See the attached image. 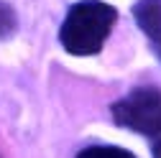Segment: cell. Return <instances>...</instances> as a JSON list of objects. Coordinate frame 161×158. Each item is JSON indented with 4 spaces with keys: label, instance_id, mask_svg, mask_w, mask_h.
I'll return each instance as SVG.
<instances>
[{
    "label": "cell",
    "instance_id": "cell-1",
    "mask_svg": "<svg viewBox=\"0 0 161 158\" xmlns=\"http://www.w3.org/2000/svg\"><path fill=\"white\" fill-rule=\"evenodd\" d=\"M115 8L103 0H79L67 10L59 41L72 56H95L115 26Z\"/></svg>",
    "mask_w": 161,
    "mask_h": 158
},
{
    "label": "cell",
    "instance_id": "cell-2",
    "mask_svg": "<svg viewBox=\"0 0 161 158\" xmlns=\"http://www.w3.org/2000/svg\"><path fill=\"white\" fill-rule=\"evenodd\" d=\"M113 120L118 128L133 130L148 140L151 155L161 158V89L136 87L113 102Z\"/></svg>",
    "mask_w": 161,
    "mask_h": 158
},
{
    "label": "cell",
    "instance_id": "cell-3",
    "mask_svg": "<svg viewBox=\"0 0 161 158\" xmlns=\"http://www.w3.org/2000/svg\"><path fill=\"white\" fill-rule=\"evenodd\" d=\"M133 18L161 61V0H138L133 5Z\"/></svg>",
    "mask_w": 161,
    "mask_h": 158
},
{
    "label": "cell",
    "instance_id": "cell-4",
    "mask_svg": "<svg viewBox=\"0 0 161 158\" xmlns=\"http://www.w3.org/2000/svg\"><path fill=\"white\" fill-rule=\"evenodd\" d=\"M77 158H136V155L118 145H90L85 150H79Z\"/></svg>",
    "mask_w": 161,
    "mask_h": 158
},
{
    "label": "cell",
    "instance_id": "cell-5",
    "mask_svg": "<svg viewBox=\"0 0 161 158\" xmlns=\"http://www.w3.org/2000/svg\"><path fill=\"white\" fill-rule=\"evenodd\" d=\"M15 31H18V15L10 3L0 0V41H8Z\"/></svg>",
    "mask_w": 161,
    "mask_h": 158
}]
</instances>
